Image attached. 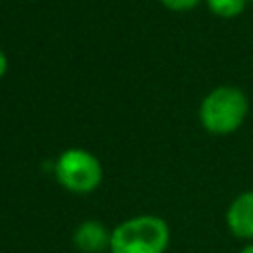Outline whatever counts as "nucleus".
Listing matches in <instances>:
<instances>
[{
	"label": "nucleus",
	"instance_id": "nucleus-1",
	"mask_svg": "<svg viewBox=\"0 0 253 253\" xmlns=\"http://www.w3.org/2000/svg\"><path fill=\"white\" fill-rule=\"evenodd\" d=\"M249 111L247 95L235 85H219L211 89L200 103V123L211 134L235 132Z\"/></svg>",
	"mask_w": 253,
	"mask_h": 253
},
{
	"label": "nucleus",
	"instance_id": "nucleus-5",
	"mask_svg": "<svg viewBox=\"0 0 253 253\" xmlns=\"http://www.w3.org/2000/svg\"><path fill=\"white\" fill-rule=\"evenodd\" d=\"M73 243L85 253H103L107 247H111V233L101 221L89 219L77 225L73 233Z\"/></svg>",
	"mask_w": 253,
	"mask_h": 253
},
{
	"label": "nucleus",
	"instance_id": "nucleus-8",
	"mask_svg": "<svg viewBox=\"0 0 253 253\" xmlns=\"http://www.w3.org/2000/svg\"><path fill=\"white\" fill-rule=\"evenodd\" d=\"M6 69H8V59H6V55H4V51L0 49V79L4 77V73H6Z\"/></svg>",
	"mask_w": 253,
	"mask_h": 253
},
{
	"label": "nucleus",
	"instance_id": "nucleus-10",
	"mask_svg": "<svg viewBox=\"0 0 253 253\" xmlns=\"http://www.w3.org/2000/svg\"><path fill=\"white\" fill-rule=\"evenodd\" d=\"M251 2H253V0H251Z\"/></svg>",
	"mask_w": 253,
	"mask_h": 253
},
{
	"label": "nucleus",
	"instance_id": "nucleus-2",
	"mask_svg": "<svg viewBox=\"0 0 253 253\" xmlns=\"http://www.w3.org/2000/svg\"><path fill=\"white\" fill-rule=\"evenodd\" d=\"M170 241L168 223L156 215H136L111 233V253H164Z\"/></svg>",
	"mask_w": 253,
	"mask_h": 253
},
{
	"label": "nucleus",
	"instance_id": "nucleus-6",
	"mask_svg": "<svg viewBox=\"0 0 253 253\" xmlns=\"http://www.w3.org/2000/svg\"><path fill=\"white\" fill-rule=\"evenodd\" d=\"M208 8L219 18H235L245 10L247 0H206Z\"/></svg>",
	"mask_w": 253,
	"mask_h": 253
},
{
	"label": "nucleus",
	"instance_id": "nucleus-7",
	"mask_svg": "<svg viewBox=\"0 0 253 253\" xmlns=\"http://www.w3.org/2000/svg\"><path fill=\"white\" fill-rule=\"evenodd\" d=\"M160 2L174 12H186V10H192L194 6H198L200 0H160Z\"/></svg>",
	"mask_w": 253,
	"mask_h": 253
},
{
	"label": "nucleus",
	"instance_id": "nucleus-3",
	"mask_svg": "<svg viewBox=\"0 0 253 253\" xmlns=\"http://www.w3.org/2000/svg\"><path fill=\"white\" fill-rule=\"evenodd\" d=\"M55 178L57 182L75 194L93 192L103 178L101 162L95 154L83 148H69L65 150L55 162Z\"/></svg>",
	"mask_w": 253,
	"mask_h": 253
},
{
	"label": "nucleus",
	"instance_id": "nucleus-4",
	"mask_svg": "<svg viewBox=\"0 0 253 253\" xmlns=\"http://www.w3.org/2000/svg\"><path fill=\"white\" fill-rule=\"evenodd\" d=\"M225 221L239 239H253V190L239 194L227 208Z\"/></svg>",
	"mask_w": 253,
	"mask_h": 253
},
{
	"label": "nucleus",
	"instance_id": "nucleus-9",
	"mask_svg": "<svg viewBox=\"0 0 253 253\" xmlns=\"http://www.w3.org/2000/svg\"><path fill=\"white\" fill-rule=\"evenodd\" d=\"M239 253H253V245H247V247H243Z\"/></svg>",
	"mask_w": 253,
	"mask_h": 253
}]
</instances>
